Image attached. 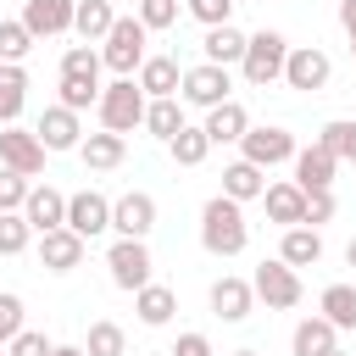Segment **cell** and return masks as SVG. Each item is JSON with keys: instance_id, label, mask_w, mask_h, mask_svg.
I'll return each mask as SVG.
<instances>
[{"instance_id": "cell-20", "label": "cell", "mask_w": 356, "mask_h": 356, "mask_svg": "<svg viewBox=\"0 0 356 356\" xmlns=\"http://www.w3.org/2000/svg\"><path fill=\"white\" fill-rule=\"evenodd\" d=\"M78 156H83V167H95V172H111V167H122L128 139L111 134V128H100V134H89V139H78Z\"/></svg>"}, {"instance_id": "cell-48", "label": "cell", "mask_w": 356, "mask_h": 356, "mask_svg": "<svg viewBox=\"0 0 356 356\" xmlns=\"http://www.w3.org/2000/svg\"><path fill=\"white\" fill-rule=\"evenodd\" d=\"M345 261H350V267H356V239H350V245H345Z\"/></svg>"}, {"instance_id": "cell-15", "label": "cell", "mask_w": 356, "mask_h": 356, "mask_svg": "<svg viewBox=\"0 0 356 356\" xmlns=\"http://www.w3.org/2000/svg\"><path fill=\"white\" fill-rule=\"evenodd\" d=\"M72 6H78V0H28V6H22V28H28L33 39L67 33V28H72Z\"/></svg>"}, {"instance_id": "cell-37", "label": "cell", "mask_w": 356, "mask_h": 356, "mask_svg": "<svg viewBox=\"0 0 356 356\" xmlns=\"http://www.w3.org/2000/svg\"><path fill=\"white\" fill-rule=\"evenodd\" d=\"M100 50H89V44H72L67 56H61V78H100Z\"/></svg>"}, {"instance_id": "cell-34", "label": "cell", "mask_w": 356, "mask_h": 356, "mask_svg": "<svg viewBox=\"0 0 356 356\" xmlns=\"http://www.w3.org/2000/svg\"><path fill=\"white\" fill-rule=\"evenodd\" d=\"M317 145H323V150H334L339 161H356V117H334V122H323Z\"/></svg>"}, {"instance_id": "cell-45", "label": "cell", "mask_w": 356, "mask_h": 356, "mask_svg": "<svg viewBox=\"0 0 356 356\" xmlns=\"http://www.w3.org/2000/svg\"><path fill=\"white\" fill-rule=\"evenodd\" d=\"M172 356H211V339H206V334H178Z\"/></svg>"}, {"instance_id": "cell-36", "label": "cell", "mask_w": 356, "mask_h": 356, "mask_svg": "<svg viewBox=\"0 0 356 356\" xmlns=\"http://www.w3.org/2000/svg\"><path fill=\"white\" fill-rule=\"evenodd\" d=\"M28 239H33L28 217H22V211H0V256H22Z\"/></svg>"}, {"instance_id": "cell-28", "label": "cell", "mask_w": 356, "mask_h": 356, "mask_svg": "<svg viewBox=\"0 0 356 356\" xmlns=\"http://www.w3.org/2000/svg\"><path fill=\"white\" fill-rule=\"evenodd\" d=\"M200 50H206V61H217V67H239V56H245V33H239L234 22H217V28H206Z\"/></svg>"}, {"instance_id": "cell-29", "label": "cell", "mask_w": 356, "mask_h": 356, "mask_svg": "<svg viewBox=\"0 0 356 356\" xmlns=\"http://www.w3.org/2000/svg\"><path fill=\"white\" fill-rule=\"evenodd\" d=\"M22 100H28V72H22V61H0V128L22 117Z\"/></svg>"}, {"instance_id": "cell-2", "label": "cell", "mask_w": 356, "mask_h": 356, "mask_svg": "<svg viewBox=\"0 0 356 356\" xmlns=\"http://www.w3.org/2000/svg\"><path fill=\"white\" fill-rule=\"evenodd\" d=\"M284 56H289V39H284V33H273V28H261V33H245V56H239V72H245V83H250V89H267V83H278V78H284Z\"/></svg>"}, {"instance_id": "cell-19", "label": "cell", "mask_w": 356, "mask_h": 356, "mask_svg": "<svg viewBox=\"0 0 356 356\" xmlns=\"http://www.w3.org/2000/svg\"><path fill=\"white\" fill-rule=\"evenodd\" d=\"M200 128H206V139H211V145H239V134L250 128V111H245L239 100H222V106H211V111H206V122H200Z\"/></svg>"}, {"instance_id": "cell-21", "label": "cell", "mask_w": 356, "mask_h": 356, "mask_svg": "<svg viewBox=\"0 0 356 356\" xmlns=\"http://www.w3.org/2000/svg\"><path fill=\"white\" fill-rule=\"evenodd\" d=\"M250 306H256V295H250L245 278H217V284H211V312H217L222 323H245Z\"/></svg>"}, {"instance_id": "cell-38", "label": "cell", "mask_w": 356, "mask_h": 356, "mask_svg": "<svg viewBox=\"0 0 356 356\" xmlns=\"http://www.w3.org/2000/svg\"><path fill=\"white\" fill-rule=\"evenodd\" d=\"M100 100V78H61V106L67 111H89Z\"/></svg>"}, {"instance_id": "cell-9", "label": "cell", "mask_w": 356, "mask_h": 356, "mask_svg": "<svg viewBox=\"0 0 356 356\" xmlns=\"http://www.w3.org/2000/svg\"><path fill=\"white\" fill-rule=\"evenodd\" d=\"M239 150H245V161H256V167H278V161L295 156V134L278 128V122H267V128H245V134H239Z\"/></svg>"}, {"instance_id": "cell-22", "label": "cell", "mask_w": 356, "mask_h": 356, "mask_svg": "<svg viewBox=\"0 0 356 356\" xmlns=\"http://www.w3.org/2000/svg\"><path fill=\"white\" fill-rule=\"evenodd\" d=\"M261 189H267V167H256V161H234V167H222V195L228 200H261Z\"/></svg>"}, {"instance_id": "cell-51", "label": "cell", "mask_w": 356, "mask_h": 356, "mask_svg": "<svg viewBox=\"0 0 356 356\" xmlns=\"http://www.w3.org/2000/svg\"><path fill=\"white\" fill-rule=\"evenodd\" d=\"M350 56H356V28H350Z\"/></svg>"}, {"instance_id": "cell-35", "label": "cell", "mask_w": 356, "mask_h": 356, "mask_svg": "<svg viewBox=\"0 0 356 356\" xmlns=\"http://www.w3.org/2000/svg\"><path fill=\"white\" fill-rule=\"evenodd\" d=\"M33 50V33L22 28V17H0V61H22Z\"/></svg>"}, {"instance_id": "cell-44", "label": "cell", "mask_w": 356, "mask_h": 356, "mask_svg": "<svg viewBox=\"0 0 356 356\" xmlns=\"http://www.w3.org/2000/svg\"><path fill=\"white\" fill-rule=\"evenodd\" d=\"M22 328V295H0V345H11Z\"/></svg>"}, {"instance_id": "cell-25", "label": "cell", "mask_w": 356, "mask_h": 356, "mask_svg": "<svg viewBox=\"0 0 356 356\" xmlns=\"http://www.w3.org/2000/svg\"><path fill=\"white\" fill-rule=\"evenodd\" d=\"M134 312H139V323H145V328H161V323H172L178 295H172L167 284H145V289H134Z\"/></svg>"}, {"instance_id": "cell-12", "label": "cell", "mask_w": 356, "mask_h": 356, "mask_svg": "<svg viewBox=\"0 0 356 356\" xmlns=\"http://www.w3.org/2000/svg\"><path fill=\"white\" fill-rule=\"evenodd\" d=\"M67 228H72V234H83V239L106 234V228H111V200H106V195H95V189L67 195Z\"/></svg>"}, {"instance_id": "cell-6", "label": "cell", "mask_w": 356, "mask_h": 356, "mask_svg": "<svg viewBox=\"0 0 356 356\" xmlns=\"http://www.w3.org/2000/svg\"><path fill=\"white\" fill-rule=\"evenodd\" d=\"M228 89H234V78H228V67H217V61H200V67H184V83H178V100H184V106H200V111H211V106H222V100H234Z\"/></svg>"}, {"instance_id": "cell-10", "label": "cell", "mask_w": 356, "mask_h": 356, "mask_svg": "<svg viewBox=\"0 0 356 356\" xmlns=\"http://www.w3.org/2000/svg\"><path fill=\"white\" fill-rule=\"evenodd\" d=\"M0 167H11V172H22V178L44 172V145H39V134L6 122V128H0Z\"/></svg>"}, {"instance_id": "cell-42", "label": "cell", "mask_w": 356, "mask_h": 356, "mask_svg": "<svg viewBox=\"0 0 356 356\" xmlns=\"http://www.w3.org/2000/svg\"><path fill=\"white\" fill-rule=\"evenodd\" d=\"M328 217H334V189H312V195H306V211H300V222H306V228H323Z\"/></svg>"}, {"instance_id": "cell-47", "label": "cell", "mask_w": 356, "mask_h": 356, "mask_svg": "<svg viewBox=\"0 0 356 356\" xmlns=\"http://www.w3.org/2000/svg\"><path fill=\"white\" fill-rule=\"evenodd\" d=\"M50 356H83V345H56Z\"/></svg>"}, {"instance_id": "cell-50", "label": "cell", "mask_w": 356, "mask_h": 356, "mask_svg": "<svg viewBox=\"0 0 356 356\" xmlns=\"http://www.w3.org/2000/svg\"><path fill=\"white\" fill-rule=\"evenodd\" d=\"M323 356H345V350H339V345H334V350H323Z\"/></svg>"}, {"instance_id": "cell-7", "label": "cell", "mask_w": 356, "mask_h": 356, "mask_svg": "<svg viewBox=\"0 0 356 356\" xmlns=\"http://www.w3.org/2000/svg\"><path fill=\"white\" fill-rule=\"evenodd\" d=\"M328 78H334L328 50H317V44H289V56H284V83H289V89L317 95V89H328Z\"/></svg>"}, {"instance_id": "cell-13", "label": "cell", "mask_w": 356, "mask_h": 356, "mask_svg": "<svg viewBox=\"0 0 356 356\" xmlns=\"http://www.w3.org/2000/svg\"><path fill=\"white\" fill-rule=\"evenodd\" d=\"M289 161H295V184H300L306 195H312V189H334V172H339V156H334V150H323L317 139H312L306 150H295Z\"/></svg>"}, {"instance_id": "cell-3", "label": "cell", "mask_w": 356, "mask_h": 356, "mask_svg": "<svg viewBox=\"0 0 356 356\" xmlns=\"http://www.w3.org/2000/svg\"><path fill=\"white\" fill-rule=\"evenodd\" d=\"M145 39H150V28L139 22V17H117L111 22V33L100 39L106 50H100V61L117 72V78H134L139 72V61H145Z\"/></svg>"}, {"instance_id": "cell-39", "label": "cell", "mask_w": 356, "mask_h": 356, "mask_svg": "<svg viewBox=\"0 0 356 356\" xmlns=\"http://www.w3.org/2000/svg\"><path fill=\"white\" fill-rule=\"evenodd\" d=\"M150 33H161V28H172L178 22V0H139V11H134Z\"/></svg>"}, {"instance_id": "cell-24", "label": "cell", "mask_w": 356, "mask_h": 356, "mask_svg": "<svg viewBox=\"0 0 356 356\" xmlns=\"http://www.w3.org/2000/svg\"><path fill=\"white\" fill-rule=\"evenodd\" d=\"M261 200H267V217L273 222H284V228H295L300 222V211H306V189L289 178V184H267L261 189Z\"/></svg>"}, {"instance_id": "cell-41", "label": "cell", "mask_w": 356, "mask_h": 356, "mask_svg": "<svg viewBox=\"0 0 356 356\" xmlns=\"http://www.w3.org/2000/svg\"><path fill=\"white\" fill-rule=\"evenodd\" d=\"M28 178L22 172H11V167H0V211H22V200H28Z\"/></svg>"}, {"instance_id": "cell-14", "label": "cell", "mask_w": 356, "mask_h": 356, "mask_svg": "<svg viewBox=\"0 0 356 356\" xmlns=\"http://www.w3.org/2000/svg\"><path fill=\"white\" fill-rule=\"evenodd\" d=\"M39 261H44L50 273H72V267L83 261V234H72L67 222H61V228H44V234H39Z\"/></svg>"}, {"instance_id": "cell-52", "label": "cell", "mask_w": 356, "mask_h": 356, "mask_svg": "<svg viewBox=\"0 0 356 356\" xmlns=\"http://www.w3.org/2000/svg\"><path fill=\"white\" fill-rule=\"evenodd\" d=\"M0 356H11V350H6V345H0Z\"/></svg>"}, {"instance_id": "cell-16", "label": "cell", "mask_w": 356, "mask_h": 356, "mask_svg": "<svg viewBox=\"0 0 356 356\" xmlns=\"http://www.w3.org/2000/svg\"><path fill=\"white\" fill-rule=\"evenodd\" d=\"M134 83L145 89V100H161V95H178V83H184V67H178V56H145Z\"/></svg>"}, {"instance_id": "cell-27", "label": "cell", "mask_w": 356, "mask_h": 356, "mask_svg": "<svg viewBox=\"0 0 356 356\" xmlns=\"http://www.w3.org/2000/svg\"><path fill=\"white\" fill-rule=\"evenodd\" d=\"M339 345V328L317 312V317H306V323H295V339H289V350L295 356H323V350H334Z\"/></svg>"}, {"instance_id": "cell-23", "label": "cell", "mask_w": 356, "mask_h": 356, "mask_svg": "<svg viewBox=\"0 0 356 356\" xmlns=\"http://www.w3.org/2000/svg\"><path fill=\"white\" fill-rule=\"evenodd\" d=\"M278 261H289V267H317V261H323V234H317V228H306V222L284 228Z\"/></svg>"}, {"instance_id": "cell-32", "label": "cell", "mask_w": 356, "mask_h": 356, "mask_svg": "<svg viewBox=\"0 0 356 356\" xmlns=\"http://www.w3.org/2000/svg\"><path fill=\"white\" fill-rule=\"evenodd\" d=\"M83 356H128V334H122V328H117L111 317H100V323H89Z\"/></svg>"}, {"instance_id": "cell-46", "label": "cell", "mask_w": 356, "mask_h": 356, "mask_svg": "<svg viewBox=\"0 0 356 356\" xmlns=\"http://www.w3.org/2000/svg\"><path fill=\"white\" fill-rule=\"evenodd\" d=\"M339 22H345V33L356 28V0H339Z\"/></svg>"}, {"instance_id": "cell-18", "label": "cell", "mask_w": 356, "mask_h": 356, "mask_svg": "<svg viewBox=\"0 0 356 356\" xmlns=\"http://www.w3.org/2000/svg\"><path fill=\"white\" fill-rule=\"evenodd\" d=\"M22 217H28V228H33V234L61 228V222H67V195H61V189H50V184H39V189H28Z\"/></svg>"}, {"instance_id": "cell-4", "label": "cell", "mask_w": 356, "mask_h": 356, "mask_svg": "<svg viewBox=\"0 0 356 356\" xmlns=\"http://www.w3.org/2000/svg\"><path fill=\"white\" fill-rule=\"evenodd\" d=\"M95 111H100V128H111V134H134V128L145 122V89H139L134 78H117V83L100 89Z\"/></svg>"}, {"instance_id": "cell-1", "label": "cell", "mask_w": 356, "mask_h": 356, "mask_svg": "<svg viewBox=\"0 0 356 356\" xmlns=\"http://www.w3.org/2000/svg\"><path fill=\"white\" fill-rule=\"evenodd\" d=\"M200 245H206L211 256H239V250L250 245V222H245L239 200L211 195V200L200 206Z\"/></svg>"}, {"instance_id": "cell-30", "label": "cell", "mask_w": 356, "mask_h": 356, "mask_svg": "<svg viewBox=\"0 0 356 356\" xmlns=\"http://www.w3.org/2000/svg\"><path fill=\"white\" fill-rule=\"evenodd\" d=\"M145 128H150V134H156V139L167 145V139H172V134L184 128V100H178V95H161V100H145Z\"/></svg>"}, {"instance_id": "cell-33", "label": "cell", "mask_w": 356, "mask_h": 356, "mask_svg": "<svg viewBox=\"0 0 356 356\" xmlns=\"http://www.w3.org/2000/svg\"><path fill=\"white\" fill-rule=\"evenodd\" d=\"M317 306H323V317H328L334 328H356V289H350V284H328Z\"/></svg>"}, {"instance_id": "cell-31", "label": "cell", "mask_w": 356, "mask_h": 356, "mask_svg": "<svg viewBox=\"0 0 356 356\" xmlns=\"http://www.w3.org/2000/svg\"><path fill=\"white\" fill-rule=\"evenodd\" d=\"M167 150H172L178 167H200V161L211 156V139H206V128H189V122H184V128L167 139Z\"/></svg>"}, {"instance_id": "cell-5", "label": "cell", "mask_w": 356, "mask_h": 356, "mask_svg": "<svg viewBox=\"0 0 356 356\" xmlns=\"http://www.w3.org/2000/svg\"><path fill=\"white\" fill-rule=\"evenodd\" d=\"M250 295H256V300H267V312H289V306H300V295H306V289H300V273H295L289 261H278V256H273V261H261V267H256Z\"/></svg>"}, {"instance_id": "cell-8", "label": "cell", "mask_w": 356, "mask_h": 356, "mask_svg": "<svg viewBox=\"0 0 356 356\" xmlns=\"http://www.w3.org/2000/svg\"><path fill=\"white\" fill-rule=\"evenodd\" d=\"M106 267H111V284L117 289H145L150 284V250H145V239H117L111 250H106Z\"/></svg>"}, {"instance_id": "cell-17", "label": "cell", "mask_w": 356, "mask_h": 356, "mask_svg": "<svg viewBox=\"0 0 356 356\" xmlns=\"http://www.w3.org/2000/svg\"><path fill=\"white\" fill-rule=\"evenodd\" d=\"M39 145L44 150H78V139H83V128H78V111H67V106H44V117H39Z\"/></svg>"}, {"instance_id": "cell-26", "label": "cell", "mask_w": 356, "mask_h": 356, "mask_svg": "<svg viewBox=\"0 0 356 356\" xmlns=\"http://www.w3.org/2000/svg\"><path fill=\"white\" fill-rule=\"evenodd\" d=\"M111 22H117L111 0H78V6H72V33H78L83 44L106 39V33H111Z\"/></svg>"}, {"instance_id": "cell-40", "label": "cell", "mask_w": 356, "mask_h": 356, "mask_svg": "<svg viewBox=\"0 0 356 356\" xmlns=\"http://www.w3.org/2000/svg\"><path fill=\"white\" fill-rule=\"evenodd\" d=\"M234 6H239V0H184V11H189L195 22H206V28L234 22Z\"/></svg>"}, {"instance_id": "cell-43", "label": "cell", "mask_w": 356, "mask_h": 356, "mask_svg": "<svg viewBox=\"0 0 356 356\" xmlns=\"http://www.w3.org/2000/svg\"><path fill=\"white\" fill-rule=\"evenodd\" d=\"M6 350H11V356H50L56 345H50V339H44L39 328H17V339H11Z\"/></svg>"}, {"instance_id": "cell-11", "label": "cell", "mask_w": 356, "mask_h": 356, "mask_svg": "<svg viewBox=\"0 0 356 356\" xmlns=\"http://www.w3.org/2000/svg\"><path fill=\"white\" fill-rule=\"evenodd\" d=\"M111 228H117V239H145V234L156 228V200H150L145 189L117 195V200H111Z\"/></svg>"}, {"instance_id": "cell-49", "label": "cell", "mask_w": 356, "mask_h": 356, "mask_svg": "<svg viewBox=\"0 0 356 356\" xmlns=\"http://www.w3.org/2000/svg\"><path fill=\"white\" fill-rule=\"evenodd\" d=\"M234 356H261V350H234Z\"/></svg>"}]
</instances>
